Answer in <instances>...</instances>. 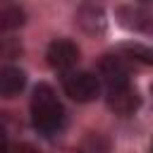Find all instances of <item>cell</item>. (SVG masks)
<instances>
[{"label":"cell","instance_id":"obj_1","mask_svg":"<svg viewBox=\"0 0 153 153\" xmlns=\"http://www.w3.org/2000/svg\"><path fill=\"white\" fill-rule=\"evenodd\" d=\"M100 76L105 81V98H108V108L115 115H134L141 105V96L134 88L129 72L124 67L122 57H105L100 62Z\"/></svg>","mask_w":153,"mask_h":153},{"label":"cell","instance_id":"obj_2","mask_svg":"<svg viewBox=\"0 0 153 153\" xmlns=\"http://www.w3.org/2000/svg\"><path fill=\"white\" fill-rule=\"evenodd\" d=\"M65 108L50 84H38L31 96V124L43 136H55L65 127Z\"/></svg>","mask_w":153,"mask_h":153},{"label":"cell","instance_id":"obj_3","mask_svg":"<svg viewBox=\"0 0 153 153\" xmlns=\"http://www.w3.org/2000/svg\"><path fill=\"white\" fill-rule=\"evenodd\" d=\"M62 88L76 103H91L100 93V79L96 74H91V72H76V69H72V72L62 74Z\"/></svg>","mask_w":153,"mask_h":153},{"label":"cell","instance_id":"obj_4","mask_svg":"<svg viewBox=\"0 0 153 153\" xmlns=\"http://www.w3.org/2000/svg\"><path fill=\"white\" fill-rule=\"evenodd\" d=\"M45 57H48V65H50L55 72L67 74V72H72V69L76 67V62H79V48H76V43L69 41V38H55V41L48 45Z\"/></svg>","mask_w":153,"mask_h":153},{"label":"cell","instance_id":"obj_5","mask_svg":"<svg viewBox=\"0 0 153 153\" xmlns=\"http://www.w3.org/2000/svg\"><path fill=\"white\" fill-rule=\"evenodd\" d=\"M26 86V74L24 69L14 65H0V96L2 98H14L24 91Z\"/></svg>","mask_w":153,"mask_h":153},{"label":"cell","instance_id":"obj_6","mask_svg":"<svg viewBox=\"0 0 153 153\" xmlns=\"http://www.w3.org/2000/svg\"><path fill=\"white\" fill-rule=\"evenodd\" d=\"M76 22H79V26L86 29L88 33H103V31H105V14H103V10L96 7V5L81 7L79 14H76Z\"/></svg>","mask_w":153,"mask_h":153},{"label":"cell","instance_id":"obj_7","mask_svg":"<svg viewBox=\"0 0 153 153\" xmlns=\"http://www.w3.org/2000/svg\"><path fill=\"white\" fill-rule=\"evenodd\" d=\"M24 24V12L14 5H2L0 7V36L7 31H14Z\"/></svg>","mask_w":153,"mask_h":153},{"label":"cell","instance_id":"obj_8","mask_svg":"<svg viewBox=\"0 0 153 153\" xmlns=\"http://www.w3.org/2000/svg\"><path fill=\"white\" fill-rule=\"evenodd\" d=\"M14 153H36L31 146H19V148H14Z\"/></svg>","mask_w":153,"mask_h":153},{"label":"cell","instance_id":"obj_9","mask_svg":"<svg viewBox=\"0 0 153 153\" xmlns=\"http://www.w3.org/2000/svg\"><path fill=\"white\" fill-rule=\"evenodd\" d=\"M139 2H143V5H153V0H139Z\"/></svg>","mask_w":153,"mask_h":153},{"label":"cell","instance_id":"obj_10","mask_svg":"<svg viewBox=\"0 0 153 153\" xmlns=\"http://www.w3.org/2000/svg\"><path fill=\"white\" fill-rule=\"evenodd\" d=\"M0 2H2V5H7V2H10V0H0Z\"/></svg>","mask_w":153,"mask_h":153},{"label":"cell","instance_id":"obj_11","mask_svg":"<svg viewBox=\"0 0 153 153\" xmlns=\"http://www.w3.org/2000/svg\"><path fill=\"white\" fill-rule=\"evenodd\" d=\"M151 153H153V143H151Z\"/></svg>","mask_w":153,"mask_h":153}]
</instances>
